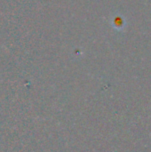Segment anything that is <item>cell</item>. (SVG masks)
<instances>
[{"instance_id":"cell-1","label":"cell","mask_w":151,"mask_h":152,"mask_svg":"<svg viewBox=\"0 0 151 152\" xmlns=\"http://www.w3.org/2000/svg\"><path fill=\"white\" fill-rule=\"evenodd\" d=\"M111 23H112V26L116 29H123L125 25V20L123 16L116 15L115 17H113V19L111 20Z\"/></svg>"}]
</instances>
